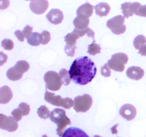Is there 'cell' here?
<instances>
[{
	"label": "cell",
	"instance_id": "obj_11",
	"mask_svg": "<svg viewBox=\"0 0 146 137\" xmlns=\"http://www.w3.org/2000/svg\"><path fill=\"white\" fill-rule=\"evenodd\" d=\"M47 19L53 24H59L64 19V14L60 9H53L46 15Z\"/></svg>",
	"mask_w": 146,
	"mask_h": 137
},
{
	"label": "cell",
	"instance_id": "obj_6",
	"mask_svg": "<svg viewBox=\"0 0 146 137\" xmlns=\"http://www.w3.org/2000/svg\"><path fill=\"white\" fill-rule=\"evenodd\" d=\"M92 104V97L88 94H85L74 99V109L76 112H86L91 107Z\"/></svg>",
	"mask_w": 146,
	"mask_h": 137
},
{
	"label": "cell",
	"instance_id": "obj_14",
	"mask_svg": "<svg viewBox=\"0 0 146 137\" xmlns=\"http://www.w3.org/2000/svg\"><path fill=\"white\" fill-rule=\"evenodd\" d=\"M12 92L8 86H3L0 88V103H8L12 99Z\"/></svg>",
	"mask_w": 146,
	"mask_h": 137
},
{
	"label": "cell",
	"instance_id": "obj_28",
	"mask_svg": "<svg viewBox=\"0 0 146 137\" xmlns=\"http://www.w3.org/2000/svg\"><path fill=\"white\" fill-rule=\"evenodd\" d=\"M11 115L14 117V119L17 121V122L19 121H20L22 118L23 116V112L21 110V109L18 108V109H15L14 110H13V112H11Z\"/></svg>",
	"mask_w": 146,
	"mask_h": 137
},
{
	"label": "cell",
	"instance_id": "obj_18",
	"mask_svg": "<svg viewBox=\"0 0 146 137\" xmlns=\"http://www.w3.org/2000/svg\"><path fill=\"white\" fill-rule=\"evenodd\" d=\"M42 35H41V34H38L37 32L32 33L29 38H27L28 43L32 46H38L40 44H42Z\"/></svg>",
	"mask_w": 146,
	"mask_h": 137
},
{
	"label": "cell",
	"instance_id": "obj_32",
	"mask_svg": "<svg viewBox=\"0 0 146 137\" xmlns=\"http://www.w3.org/2000/svg\"><path fill=\"white\" fill-rule=\"evenodd\" d=\"M41 35H42L43 37V45H46V44L48 43L49 41H51V34H50V33L47 31H44L41 33Z\"/></svg>",
	"mask_w": 146,
	"mask_h": 137
},
{
	"label": "cell",
	"instance_id": "obj_13",
	"mask_svg": "<svg viewBox=\"0 0 146 137\" xmlns=\"http://www.w3.org/2000/svg\"><path fill=\"white\" fill-rule=\"evenodd\" d=\"M94 7L89 3L84 4L83 5L80 6L77 9V16L89 18L90 16H92L93 13H94Z\"/></svg>",
	"mask_w": 146,
	"mask_h": 137
},
{
	"label": "cell",
	"instance_id": "obj_40",
	"mask_svg": "<svg viewBox=\"0 0 146 137\" xmlns=\"http://www.w3.org/2000/svg\"><path fill=\"white\" fill-rule=\"evenodd\" d=\"M94 137H101V136H98V135H95V136H94Z\"/></svg>",
	"mask_w": 146,
	"mask_h": 137
},
{
	"label": "cell",
	"instance_id": "obj_9",
	"mask_svg": "<svg viewBox=\"0 0 146 137\" xmlns=\"http://www.w3.org/2000/svg\"><path fill=\"white\" fill-rule=\"evenodd\" d=\"M29 7L34 14H43L48 9V1L47 0H31Z\"/></svg>",
	"mask_w": 146,
	"mask_h": 137
},
{
	"label": "cell",
	"instance_id": "obj_34",
	"mask_svg": "<svg viewBox=\"0 0 146 137\" xmlns=\"http://www.w3.org/2000/svg\"><path fill=\"white\" fill-rule=\"evenodd\" d=\"M32 31H33V28L31 26H25V28H24V30H23V34H24V36H25V38H29L30 37V36L32 34Z\"/></svg>",
	"mask_w": 146,
	"mask_h": 137
},
{
	"label": "cell",
	"instance_id": "obj_42",
	"mask_svg": "<svg viewBox=\"0 0 146 137\" xmlns=\"http://www.w3.org/2000/svg\"><path fill=\"white\" fill-rule=\"evenodd\" d=\"M26 1H31V0H26Z\"/></svg>",
	"mask_w": 146,
	"mask_h": 137
},
{
	"label": "cell",
	"instance_id": "obj_15",
	"mask_svg": "<svg viewBox=\"0 0 146 137\" xmlns=\"http://www.w3.org/2000/svg\"><path fill=\"white\" fill-rule=\"evenodd\" d=\"M61 137H89L81 129L76 127H71L64 132Z\"/></svg>",
	"mask_w": 146,
	"mask_h": 137
},
{
	"label": "cell",
	"instance_id": "obj_39",
	"mask_svg": "<svg viewBox=\"0 0 146 137\" xmlns=\"http://www.w3.org/2000/svg\"><path fill=\"white\" fill-rule=\"evenodd\" d=\"M0 54H1V64H0V65H2L4 63L7 62V55H4V54L3 53V52L0 53Z\"/></svg>",
	"mask_w": 146,
	"mask_h": 137
},
{
	"label": "cell",
	"instance_id": "obj_8",
	"mask_svg": "<svg viewBox=\"0 0 146 137\" xmlns=\"http://www.w3.org/2000/svg\"><path fill=\"white\" fill-rule=\"evenodd\" d=\"M0 128L9 132H15L18 129V123L11 117H7L3 114L0 115Z\"/></svg>",
	"mask_w": 146,
	"mask_h": 137
},
{
	"label": "cell",
	"instance_id": "obj_2",
	"mask_svg": "<svg viewBox=\"0 0 146 137\" xmlns=\"http://www.w3.org/2000/svg\"><path fill=\"white\" fill-rule=\"evenodd\" d=\"M50 119L51 122L57 124L56 132L59 136H62L64 131L68 125L71 124V120L66 116V111L62 109L56 108L51 112Z\"/></svg>",
	"mask_w": 146,
	"mask_h": 137
},
{
	"label": "cell",
	"instance_id": "obj_19",
	"mask_svg": "<svg viewBox=\"0 0 146 137\" xmlns=\"http://www.w3.org/2000/svg\"><path fill=\"white\" fill-rule=\"evenodd\" d=\"M14 68L19 74L23 76V74L27 72L29 69V64L25 61H19L16 63Z\"/></svg>",
	"mask_w": 146,
	"mask_h": 137
},
{
	"label": "cell",
	"instance_id": "obj_16",
	"mask_svg": "<svg viewBox=\"0 0 146 137\" xmlns=\"http://www.w3.org/2000/svg\"><path fill=\"white\" fill-rule=\"evenodd\" d=\"M89 22L90 21L88 18L77 16V17H76L74 20V25L76 29L82 30L88 28Z\"/></svg>",
	"mask_w": 146,
	"mask_h": 137
},
{
	"label": "cell",
	"instance_id": "obj_24",
	"mask_svg": "<svg viewBox=\"0 0 146 137\" xmlns=\"http://www.w3.org/2000/svg\"><path fill=\"white\" fill-rule=\"evenodd\" d=\"M101 45L96 43L95 41H94L92 43L90 44V45H88V53L90 54V55H96V54L100 53H101Z\"/></svg>",
	"mask_w": 146,
	"mask_h": 137
},
{
	"label": "cell",
	"instance_id": "obj_20",
	"mask_svg": "<svg viewBox=\"0 0 146 137\" xmlns=\"http://www.w3.org/2000/svg\"><path fill=\"white\" fill-rule=\"evenodd\" d=\"M80 38V36L74 30V31L70 34H67L65 36V40L66 43V45H71V46H76V41Z\"/></svg>",
	"mask_w": 146,
	"mask_h": 137
},
{
	"label": "cell",
	"instance_id": "obj_5",
	"mask_svg": "<svg viewBox=\"0 0 146 137\" xmlns=\"http://www.w3.org/2000/svg\"><path fill=\"white\" fill-rule=\"evenodd\" d=\"M44 81L47 90L51 91H57L61 89L63 83L59 74L55 71H48L44 75Z\"/></svg>",
	"mask_w": 146,
	"mask_h": 137
},
{
	"label": "cell",
	"instance_id": "obj_33",
	"mask_svg": "<svg viewBox=\"0 0 146 137\" xmlns=\"http://www.w3.org/2000/svg\"><path fill=\"white\" fill-rule=\"evenodd\" d=\"M101 75L104 77H110L111 76V68L108 67V64H105L104 66L101 68Z\"/></svg>",
	"mask_w": 146,
	"mask_h": 137
},
{
	"label": "cell",
	"instance_id": "obj_12",
	"mask_svg": "<svg viewBox=\"0 0 146 137\" xmlns=\"http://www.w3.org/2000/svg\"><path fill=\"white\" fill-rule=\"evenodd\" d=\"M144 70L140 67L132 66L128 68L126 71L127 76L132 80H139L144 76Z\"/></svg>",
	"mask_w": 146,
	"mask_h": 137
},
{
	"label": "cell",
	"instance_id": "obj_23",
	"mask_svg": "<svg viewBox=\"0 0 146 137\" xmlns=\"http://www.w3.org/2000/svg\"><path fill=\"white\" fill-rule=\"evenodd\" d=\"M37 114H38V117L43 119H47L50 117L51 116V112L48 110V108L46 106L43 105V106L40 107L37 110Z\"/></svg>",
	"mask_w": 146,
	"mask_h": 137
},
{
	"label": "cell",
	"instance_id": "obj_31",
	"mask_svg": "<svg viewBox=\"0 0 146 137\" xmlns=\"http://www.w3.org/2000/svg\"><path fill=\"white\" fill-rule=\"evenodd\" d=\"M76 48V46H71V45H66L64 51H65L66 54L68 56L73 57L74 55V54H75Z\"/></svg>",
	"mask_w": 146,
	"mask_h": 137
},
{
	"label": "cell",
	"instance_id": "obj_21",
	"mask_svg": "<svg viewBox=\"0 0 146 137\" xmlns=\"http://www.w3.org/2000/svg\"><path fill=\"white\" fill-rule=\"evenodd\" d=\"M59 74V76L61 78V81H62L63 85H68L71 82V77H70L69 72H68L67 70L66 69H61V70L58 72Z\"/></svg>",
	"mask_w": 146,
	"mask_h": 137
},
{
	"label": "cell",
	"instance_id": "obj_36",
	"mask_svg": "<svg viewBox=\"0 0 146 137\" xmlns=\"http://www.w3.org/2000/svg\"><path fill=\"white\" fill-rule=\"evenodd\" d=\"M138 16H143L146 17V5L141 6L139 8L138 11Z\"/></svg>",
	"mask_w": 146,
	"mask_h": 137
},
{
	"label": "cell",
	"instance_id": "obj_27",
	"mask_svg": "<svg viewBox=\"0 0 146 137\" xmlns=\"http://www.w3.org/2000/svg\"><path fill=\"white\" fill-rule=\"evenodd\" d=\"M1 46L7 51H11L14 48V43L10 39H4L1 42Z\"/></svg>",
	"mask_w": 146,
	"mask_h": 137
},
{
	"label": "cell",
	"instance_id": "obj_3",
	"mask_svg": "<svg viewBox=\"0 0 146 137\" xmlns=\"http://www.w3.org/2000/svg\"><path fill=\"white\" fill-rule=\"evenodd\" d=\"M44 99L52 105L57 107H62L65 109H71L74 106V101L68 97L61 98L59 95H55L54 92H50L48 90L46 91L44 95Z\"/></svg>",
	"mask_w": 146,
	"mask_h": 137
},
{
	"label": "cell",
	"instance_id": "obj_41",
	"mask_svg": "<svg viewBox=\"0 0 146 137\" xmlns=\"http://www.w3.org/2000/svg\"><path fill=\"white\" fill-rule=\"evenodd\" d=\"M42 137H48V136H47L46 135H44V136H43Z\"/></svg>",
	"mask_w": 146,
	"mask_h": 137
},
{
	"label": "cell",
	"instance_id": "obj_17",
	"mask_svg": "<svg viewBox=\"0 0 146 137\" xmlns=\"http://www.w3.org/2000/svg\"><path fill=\"white\" fill-rule=\"evenodd\" d=\"M94 8L96 10V14L99 16H106L111 11L110 6L105 2L99 3Z\"/></svg>",
	"mask_w": 146,
	"mask_h": 137
},
{
	"label": "cell",
	"instance_id": "obj_22",
	"mask_svg": "<svg viewBox=\"0 0 146 137\" xmlns=\"http://www.w3.org/2000/svg\"><path fill=\"white\" fill-rule=\"evenodd\" d=\"M7 76L8 79H9L11 81H17L22 78V75L19 74L17 71L14 70V67L9 68L7 72Z\"/></svg>",
	"mask_w": 146,
	"mask_h": 137
},
{
	"label": "cell",
	"instance_id": "obj_30",
	"mask_svg": "<svg viewBox=\"0 0 146 137\" xmlns=\"http://www.w3.org/2000/svg\"><path fill=\"white\" fill-rule=\"evenodd\" d=\"M19 108L21 109V110L23 112V116H27L29 114L30 112V107L29 105H27V103L24 102H21L19 105Z\"/></svg>",
	"mask_w": 146,
	"mask_h": 137
},
{
	"label": "cell",
	"instance_id": "obj_29",
	"mask_svg": "<svg viewBox=\"0 0 146 137\" xmlns=\"http://www.w3.org/2000/svg\"><path fill=\"white\" fill-rule=\"evenodd\" d=\"M141 4L138 2H133V3H131L129 6V9L130 11H131V13H133V14H135L137 15L138 14V9H139L140 7H141Z\"/></svg>",
	"mask_w": 146,
	"mask_h": 137
},
{
	"label": "cell",
	"instance_id": "obj_4",
	"mask_svg": "<svg viewBox=\"0 0 146 137\" xmlns=\"http://www.w3.org/2000/svg\"><path fill=\"white\" fill-rule=\"evenodd\" d=\"M128 57L126 54L118 53L112 55L108 61V65L111 70L117 72H123L125 70V65L128 63Z\"/></svg>",
	"mask_w": 146,
	"mask_h": 137
},
{
	"label": "cell",
	"instance_id": "obj_10",
	"mask_svg": "<svg viewBox=\"0 0 146 137\" xmlns=\"http://www.w3.org/2000/svg\"><path fill=\"white\" fill-rule=\"evenodd\" d=\"M120 115L128 121H131L136 116V109L131 104H125L120 109Z\"/></svg>",
	"mask_w": 146,
	"mask_h": 137
},
{
	"label": "cell",
	"instance_id": "obj_37",
	"mask_svg": "<svg viewBox=\"0 0 146 137\" xmlns=\"http://www.w3.org/2000/svg\"><path fill=\"white\" fill-rule=\"evenodd\" d=\"M9 5V0H0V9L1 10L5 9Z\"/></svg>",
	"mask_w": 146,
	"mask_h": 137
},
{
	"label": "cell",
	"instance_id": "obj_38",
	"mask_svg": "<svg viewBox=\"0 0 146 137\" xmlns=\"http://www.w3.org/2000/svg\"><path fill=\"white\" fill-rule=\"evenodd\" d=\"M139 53L143 56H146V44H144L139 49Z\"/></svg>",
	"mask_w": 146,
	"mask_h": 137
},
{
	"label": "cell",
	"instance_id": "obj_7",
	"mask_svg": "<svg viewBox=\"0 0 146 137\" xmlns=\"http://www.w3.org/2000/svg\"><path fill=\"white\" fill-rule=\"evenodd\" d=\"M124 21L125 17L121 15H118L108 20L106 25L114 34L120 35L125 33L126 30V27L124 25Z\"/></svg>",
	"mask_w": 146,
	"mask_h": 137
},
{
	"label": "cell",
	"instance_id": "obj_25",
	"mask_svg": "<svg viewBox=\"0 0 146 137\" xmlns=\"http://www.w3.org/2000/svg\"><path fill=\"white\" fill-rule=\"evenodd\" d=\"M146 43V38L144 36L138 35L135 38L133 41V45L136 49L139 50L143 45Z\"/></svg>",
	"mask_w": 146,
	"mask_h": 137
},
{
	"label": "cell",
	"instance_id": "obj_35",
	"mask_svg": "<svg viewBox=\"0 0 146 137\" xmlns=\"http://www.w3.org/2000/svg\"><path fill=\"white\" fill-rule=\"evenodd\" d=\"M14 34L17 36V38L20 41L23 42L24 41V38H25V36H24V34H23V31H19V30H17V31L14 32Z\"/></svg>",
	"mask_w": 146,
	"mask_h": 137
},
{
	"label": "cell",
	"instance_id": "obj_26",
	"mask_svg": "<svg viewBox=\"0 0 146 137\" xmlns=\"http://www.w3.org/2000/svg\"><path fill=\"white\" fill-rule=\"evenodd\" d=\"M130 4H131V2H125L121 4V9H122L123 11V16L126 18H129L130 16H132L133 14V13L131 12V11H130Z\"/></svg>",
	"mask_w": 146,
	"mask_h": 137
},
{
	"label": "cell",
	"instance_id": "obj_1",
	"mask_svg": "<svg viewBox=\"0 0 146 137\" xmlns=\"http://www.w3.org/2000/svg\"><path fill=\"white\" fill-rule=\"evenodd\" d=\"M96 67L88 57L76 58L69 70L71 80L80 85H86L93 80L96 74Z\"/></svg>",
	"mask_w": 146,
	"mask_h": 137
}]
</instances>
